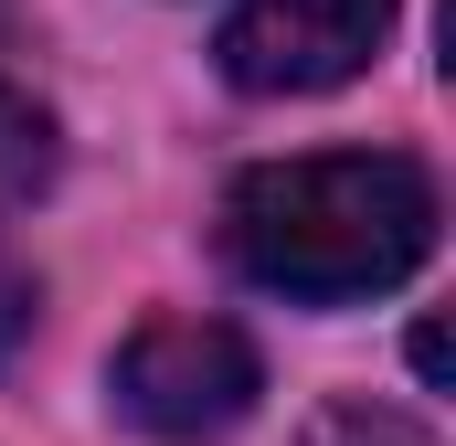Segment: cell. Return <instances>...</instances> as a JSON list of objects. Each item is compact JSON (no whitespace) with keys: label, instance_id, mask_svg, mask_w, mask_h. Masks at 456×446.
Instances as JSON below:
<instances>
[{"label":"cell","instance_id":"obj_1","mask_svg":"<svg viewBox=\"0 0 456 446\" xmlns=\"http://www.w3.org/2000/svg\"><path fill=\"white\" fill-rule=\"evenodd\" d=\"M224 255L308 309L382 298L436 255V170L414 149H308L224 192Z\"/></svg>","mask_w":456,"mask_h":446},{"label":"cell","instance_id":"obj_2","mask_svg":"<svg viewBox=\"0 0 456 446\" xmlns=\"http://www.w3.org/2000/svg\"><path fill=\"white\" fill-rule=\"evenodd\" d=\"M255 393H265V361L233 319L170 309V319H138L117 351V415L159 446H224L255 415Z\"/></svg>","mask_w":456,"mask_h":446},{"label":"cell","instance_id":"obj_3","mask_svg":"<svg viewBox=\"0 0 456 446\" xmlns=\"http://www.w3.org/2000/svg\"><path fill=\"white\" fill-rule=\"evenodd\" d=\"M403 0H233L224 75L244 96H330L393 43Z\"/></svg>","mask_w":456,"mask_h":446},{"label":"cell","instance_id":"obj_4","mask_svg":"<svg viewBox=\"0 0 456 446\" xmlns=\"http://www.w3.org/2000/svg\"><path fill=\"white\" fill-rule=\"evenodd\" d=\"M53 160H64V149H53V117L0 75V223L32 213V202L53 192Z\"/></svg>","mask_w":456,"mask_h":446},{"label":"cell","instance_id":"obj_5","mask_svg":"<svg viewBox=\"0 0 456 446\" xmlns=\"http://www.w3.org/2000/svg\"><path fill=\"white\" fill-rule=\"evenodd\" d=\"M297 446H436V436H425L414 415H393V404H330Z\"/></svg>","mask_w":456,"mask_h":446},{"label":"cell","instance_id":"obj_6","mask_svg":"<svg viewBox=\"0 0 456 446\" xmlns=\"http://www.w3.org/2000/svg\"><path fill=\"white\" fill-rule=\"evenodd\" d=\"M32 340V277H11L0 266V372H11V351Z\"/></svg>","mask_w":456,"mask_h":446}]
</instances>
